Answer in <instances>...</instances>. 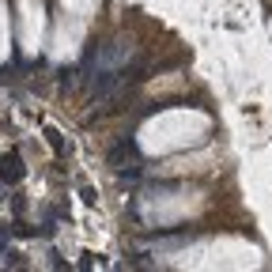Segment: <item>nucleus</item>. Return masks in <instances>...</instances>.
<instances>
[{"label": "nucleus", "mask_w": 272, "mask_h": 272, "mask_svg": "<svg viewBox=\"0 0 272 272\" xmlns=\"http://www.w3.org/2000/svg\"><path fill=\"white\" fill-rule=\"evenodd\" d=\"M216 163V151H200V155H189V159H170L163 163L159 174H197V170H208Z\"/></svg>", "instance_id": "nucleus-2"}, {"label": "nucleus", "mask_w": 272, "mask_h": 272, "mask_svg": "<svg viewBox=\"0 0 272 272\" xmlns=\"http://www.w3.org/2000/svg\"><path fill=\"white\" fill-rule=\"evenodd\" d=\"M204 129H208V121L200 118V114L193 110H170V114H159L155 121L144 125L140 132V144L155 155L163 151H174V148H189V144H197Z\"/></svg>", "instance_id": "nucleus-1"}]
</instances>
